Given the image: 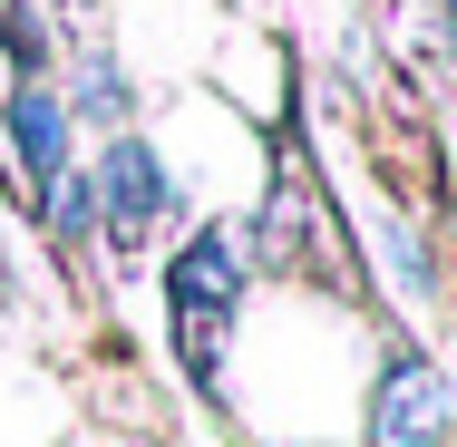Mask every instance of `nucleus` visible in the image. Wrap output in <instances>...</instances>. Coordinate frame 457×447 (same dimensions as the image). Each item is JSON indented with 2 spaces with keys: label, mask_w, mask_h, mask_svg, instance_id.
I'll return each mask as SVG.
<instances>
[{
  "label": "nucleus",
  "mask_w": 457,
  "mask_h": 447,
  "mask_svg": "<svg viewBox=\"0 0 457 447\" xmlns=\"http://www.w3.org/2000/svg\"><path fill=\"white\" fill-rule=\"evenodd\" d=\"M379 244H389V263H399V282H409V292L428 302V282H438V253L419 244V224H399V214H389V224H379Z\"/></svg>",
  "instance_id": "39448f33"
},
{
  "label": "nucleus",
  "mask_w": 457,
  "mask_h": 447,
  "mask_svg": "<svg viewBox=\"0 0 457 447\" xmlns=\"http://www.w3.org/2000/svg\"><path fill=\"white\" fill-rule=\"evenodd\" d=\"M0 39L20 49V69H49V29H39V20H29L20 0H0Z\"/></svg>",
  "instance_id": "0eeeda50"
},
{
  "label": "nucleus",
  "mask_w": 457,
  "mask_h": 447,
  "mask_svg": "<svg viewBox=\"0 0 457 447\" xmlns=\"http://www.w3.org/2000/svg\"><path fill=\"white\" fill-rule=\"evenodd\" d=\"M88 195H97V224L117 234V253H127L146 224H166V204H176V195H166V166H156L137 137H117V146L97 156V185H88Z\"/></svg>",
  "instance_id": "7ed1b4c3"
},
{
  "label": "nucleus",
  "mask_w": 457,
  "mask_h": 447,
  "mask_svg": "<svg viewBox=\"0 0 457 447\" xmlns=\"http://www.w3.org/2000/svg\"><path fill=\"white\" fill-rule=\"evenodd\" d=\"M10 156H20V176L39 185V195L69 176V107H59L49 88H20V97H10Z\"/></svg>",
  "instance_id": "20e7f679"
},
{
  "label": "nucleus",
  "mask_w": 457,
  "mask_h": 447,
  "mask_svg": "<svg viewBox=\"0 0 457 447\" xmlns=\"http://www.w3.org/2000/svg\"><path fill=\"white\" fill-rule=\"evenodd\" d=\"M79 107H88V117H127V79H117V59H97V69H88Z\"/></svg>",
  "instance_id": "6e6552de"
},
{
  "label": "nucleus",
  "mask_w": 457,
  "mask_h": 447,
  "mask_svg": "<svg viewBox=\"0 0 457 447\" xmlns=\"http://www.w3.org/2000/svg\"><path fill=\"white\" fill-rule=\"evenodd\" d=\"M166 302H176V351H185V369L214 389L224 341H234V311H244V253H234V234L204 224L176 263H166Z\"/></svg>",
  "instance_id": "f257e3e1"
},
{
  "label": "nucleus",
  "mask_w": 457,
  "mask_h": 447,
  "mask_svg": "<svg viewBox=\"0 0 457 447\" xmlns=\"http://www.w3.org/2000/svg\"><path fill=\"white\" fill-rule=\"evenodd\" d=\"M49 204H59V234H69V244H88V234H97V195H88V176H59V185H49Z\"/></svg>",
  "instance_id": "423d86ee"
},
{
  "label": "nucleus",
  "mask_w": 457,
  "mask_h": 447,
  "mask_svg": "<svg viewBox=\"0 0 457 447\" xmlns=\"http://www.w3.org/2000/svg\"><path fill=\"white\" fill-rule=\"evenodd\" d=\"M370 447H448V369L428 351H389L370 389Z\"/></svg>",
  "instance_id": "f03ea898"
}]
</instances>
